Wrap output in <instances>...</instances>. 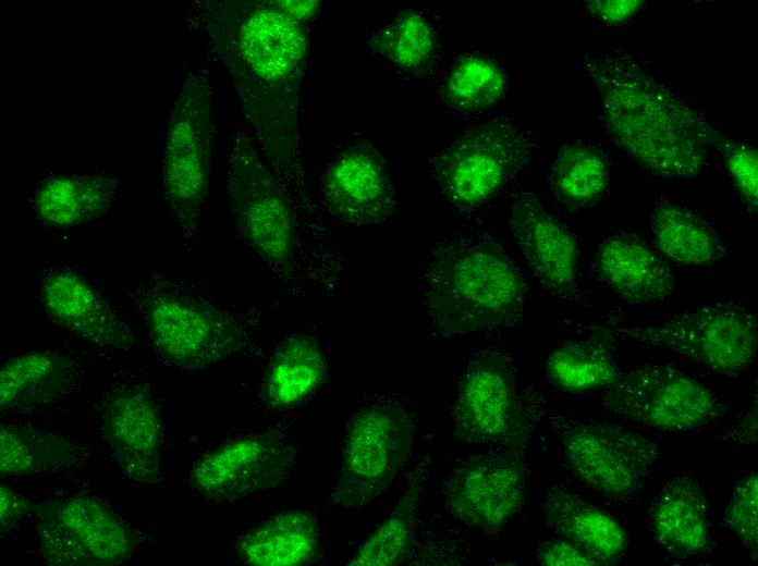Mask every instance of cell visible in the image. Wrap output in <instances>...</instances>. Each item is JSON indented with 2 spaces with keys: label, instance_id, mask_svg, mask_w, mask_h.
<instances>
[{
  "label": "cell",
  "instance_id": "obj_35",
  "mask_svg": "<svg viewBox=\"0 0 758 566\" xmlns=\"http://www.w3.org/2000/svg\"><path fill=\"white\" fill-rule=\"evenodd\" d=\"M731 181L748 212L758 207V153L743 140L730 138L719 150Z\"/></svg>",
  "mask_w": 758,
  "mask_h": 566
},
{
  "label": "cell",
  "instance_id": "obj_23",
  "mask_svg": "<svg viewBox=\"0 0 758 566\" xmlns=\"http://www.w3.org/2000/svg\"><path fill=\"white\" fill-rule=\"evenodd\" d=\"M118 189L119 179L107 173L53 175L40 183L33 208L44 225L69 230L106 214Z\"/></svg>",
  "mask_w": 758,
  "mask_h": 566
},
{
  "label": "cell",
  "instance_id": "obj_7",
  "mask_svg": "<svg viewBox=\"0 0 758 566\" xmlns=\"http://www.w3.org/2000/svg\"><path fill=\"white\" fill-rule=\"evenodd\" d=\"M283 184L252 137L230 140L227 195L239 233L253 253L279 274L291 273L296 258V227Z\"/></svg>",
  "mask_w": 758,
  "mask_h": 566
},
{
  "label": "cell",
  "instance_id": "obj_6",
  "mask_svg": "<svg viewBox=\"0 0 758 566\" xmlns=\"http://www.w3.org/2000/svg\"><path fill=\"white\" fill-rule=\"evenodd\" d=\"M609 332L726 376L748 368L758 348L756 315L728 297L710 299L659 322L615 324Z\"/></svg>",
  "mask_w": 758,
  "mask_h": 566
},
{
  "label": "cell",
  "instance_id": "obj_21",
  "mask_svg": "<svg viewBox=\"0 0 758 566\" xmlns=\"http://www.w3.org/2000/svg\"><path fill=\"white\" fill-rule=\"evenodd\" d=\"M650 520L655 541L670 556L692 558L711 551L707 497L695 473H678L664 484Z\"/></svg>",
  "mask_w": 758,
  "mask_h": 566
},
{
  "label": "cell",
  "instance_id": "obj_20",
  "mask_svg": "<svg viewBox=\"0 0 758 566\" xmlns=\"http://www.w3.org/2000/svg\"><path fill=\"white\" fill-rule=\"evenodd\" d=\"M591 269L599 282L632 305L667 300L675 288L673 272L661 254L633 233L604 238L596 248Z\"/></svg>",
  "mask_w": 758,
  "mask_h": 566
},
{
  "label": "cell",
  "instance_id": "obj_12",
  "mask_svg": "<svg viewBox=\"0 0 758 566\" xmlns=\"http://www.w3.org/2000/svg\"><path fill=\"white\" fill-rule=\"evenodd\" d=\"M531 415L504 355L487 352L469 361L453 409L457 440L512 450L523 447L533 435Z\"/></svg>",
  "mask_w": 758,
  "mask_h": 566
},
{
  "label": "cell",
  "instance_id": "obj_19",
  "mask_svg": "<svg viewBox=\"0 0 758 566\" xmlns=\"http://www.w3.org/2000/svg\"><path fill=\"white\" fill-rule=\"evenodd\" d=\"M39 295L51 320L93 345L120 350L135 345L130 327L78 273L49 271L41 280Z\"/></svg>",
  "mask_w": 758,
  "mask_h": 566
},
{
  "label": "cell",
  "instance_id": "obj_38",
  "mask_svg": "<svg viewBox=\"0 0 758 566\" xmlns=\"http://www.w3.org/2000/svg\"><path fill=\"white\" fill-rule=\"evenodd\" d=\"M32 508L30 502L4 483L0 484V531L15 528Z\"/></svg>",
  "mask_w": 758,
  "mask_h": 566
},
{
  "label": "cell",
  "instance_id": "obj_40",
  "mask_svg": "<svg viewBox=\"0 0 758 566\" xmlns=\"http://www.w3.org/2000/svg\"><path fill=\"white\" fill-rule=\"evenodd\" d=\"M273 5L281 12L297 22L308 25L311 20L318 14L321 7L320 1H289V0H271Z\"/></svg>",
  "mask_w": 758,
  "mask_h": 566
},
{
  "label": "cell",
  "instance_id": "obj_26",
  "mask_svg": "<svg viewBox=\"0 0 758 566\" xmlns=\"http://www.w3.org/2000/svg\"><path fill=\"white\" fill-rule=\"evenodd\" d=\"M650 225L661 256L680 267H710L726 257V247L718 232L686 207L660 198Z\"/></svg>",
  "mask_w": 758,
  "mask_h": 566
},
{
  "label": "cell",
  "instance_id": "obj_11",
  "mask_svg": "<svg viewBox=\"0 0 758 566\" xmlns=\"http://www.w3.org/2000/svg\"><path fill=\"white\" fill-rule=\"evenodd\" d=\"M602 407L612 416L662 432L697 430L729 411L702 383L662 364H645L621 371L602 390Z\"/></svg>",
  "mask_w": 758,
  "mask_h": 566
},
{
  "label": "cell",
  "instance_id": "obj_13",
  "mask_svg": "<svg viewBox=\"0 0 758 566\" xmlns=\"http://www.w3.org/2000/svg\"><path fill=\"white\" fill-rule=\"evenodd\" d=\"M40 556L54 566L120 565L136 552L134 531L105 502L88 494L53 500L37 509Z\"/></svg>",
  "mask_w": 758,
  "mask_h": 566
},
{
  "label": "cell",
  "instance_id": "obj_30",
  "mask_svg": "<svg viewBox=\"0 0 758 566\" xmlns=\"http://www.w3.org/2000/svg\"><path fill=\"white\" fill-rule=\"evenodd\" d=\"M372 51L413 76L428 75L437 60L438 38L429 19L406 9L393 15L369 40Z\"/></svg>",
  "mask_w": 758,
  "mask_h": 566
},
{
  "label": "cell",
  "instance_id": "obj_17",
  "mask_svg": "<svg viewBox=\"0 0 758 566\" xmlns=\"http://www.w3.org/2000/svg\"><path fill=\"white\" fill-rule=\"evenodd\" d=\"M506 219L538 283L555 297L576 299L579 268L576 236L529 192H518L511 197Z\"/></svg>",
  "mask_w": 758,
  "mask_h": 566
},
{
  "label": "cell",
  "instance_id": "obj_8",
  "mask_svg": "<svg viewBox=\"0 0 758 566\" xmlns=\"http://www.w3.org/2000/svg\"><path fill=\"white\" fill-rule=\"evenodd\" d=\"M560 435L567 471L614 504L632 503L643 493L661 451L636 430L599 418L568 420Z\"/></svg>",
  "mask_w": 758,
  "mask_h": 566
},
{
  "label": "cell",
  "instance_id": "obj_33",
  "mask_svg": "<svg viewBox=\"0 0 758 566\" xmlns=\"http://www.w3.org/2000/svg\"><path fill=\"white\" fill-rule=\"evenodd\" d=\"M420 491V487L414 484L401 496L391 514L362 544L349 565L393 566L405 559L411 547Z\"/></svg>",
  "mask_w": 758,
  "mask_h": 566
},
{
  "label": "cell",
  "instance_id": "obj_31",
  "mask_svg": "<svg viewBox=\"0 0 758 566\" xmlns=\"http://www.w3.org/2000/svg\"><path fill=\"white\" fill-rule=\"evenodd\" d=\"M76 451L65 438L33 428L0 426V471L25 477L71 467Z\"/></svg>",
  "mask_w": 758,
  "mask_h": 566
},
{
  "label": "cell",
  "instance_id": "obj_5",
  "mask_svg": "<svg viewBox=\"0 0 758 566\" xmlns=\"http://www.w3.org/2000/svg\"><path fill=\"white\" fill-rule=\"evenodd\" d=\"M212 133L211 84L203 66L188 74L170 110L161 159V196L185 245L207 202Z\"/></svg>",
  "mask_w": 758,
  "mask_h": 566
},
{
  "label": "cell",
  "instance_id": "obj_14",
  "mask_svg": "<svg viewBox=\"0 0 758 566\" xmlns=\"http://www.w3.org/2000/svg\"><path fill=\"white\" fill-rule=\"evenodd\" d=\"M296 450L282 433L239 436L203 454L192 466L190 485L203 497L227 503L260 493L288 480Z\"/></svg>",
  "mask_w": 758,
  "mask_h": 566
},
{
  "label": "cell",
  "instance_id": "obj_36",
  "mask_svg": "<svg viewBox=\"0 0 758 566\" xmlns=\"http://www.w3.org/2000/svg\"><path fill=\"white\" fill-rule=\"evenodd\" d=\"M537 562L546 566H596L588 554L562 538L543 542L537 550Z\"/></svg>",
  "mask_w": 758,
  "mask_h": 566
},
{
  "label": "cell",
  "instance_id": "obj_10",
  "mask_svg": "<svg viewBox=\"0 0 758 566\" xmlns=\"http://www.w3.org/2000/svg\"><path fill=\"white\" fill-rule=\"evenodd\" d=\"M535 142L505 116L464 132L433 159L432 172L444 198L463 210L478 207L530 160Z\"/></svg>",
  "mask_w": 758,
  "mask_h": 566
},
{
  "label": "cell",
  "instance_id": "obj_4",
  "mask_svg": "<svg viewBox=\"0 0 758 566\" xmlns=\"http://www.w3.org/2000/svg\"><path fill=\"white\" fill-rule=\"evenodd\" d=\"M157 355L184 370H200L239 352L246 334L230 312L187 292L172 281L154 276L132 291Z\"/></svg>",
  "mask_w": 758,
  "mask_h": 566
},
{
  "label": "cell",
  "instance_id": "obj_28",
  "mask_svg": "<svg viewBox=\"0 0 758 566\" xmlns=\"http://www.w3.org/2000/svg\"><path fill=\"white\" fill-rule=\"evenodd\" d=\"M546 377L566 393L604 390L621 373L611 343L602 336L566 341L547 358Z\"/></svg>",
  "mask_w": 758,
  "mask_h": 566
},
{
  "label": "cell",
  "instance_id": "obj_34",
  "mask_svg": "<svg viewBox=\"0 0 758 566\" xmlns=\"http://www.w3.org/2000/svg\"><path fill=\"white\" fill-rule=\"evenodd\" d=\"M758 475L749 472L734 487L724 513L725 526L738 538L756 561L758 554Z\"/></svg>",
  "mask_w": 758,
  "mask_h": 566
},
{
  "label": "cell",
  "instance_id": "obj_3",
  "mask_svg": "<svg viewBox=\"0 0 758 566\" xmlns=\"http://www.w3.org/2000/svg\"><path fill=\"white\" fill-rule=\"evenodd\" d=\"M421 281L428 316L445 336L513 327L528 297L521 270L487 236L443 241L431 253Z\"/></svg>",
  "mask_w": 758,
  "mask_h": 566
},
{
  "label": "cell",
  "instance_id": "obj_25",
  "mask_svg": "<svg viewBox=\"0 0 758 566\" xmlns=\"http://www.w3.org/2000/svg\"><path fill=\"white\" fill-rule=\"evenodd\" d=\"M319 528L308 510L276 514L239 538V558L254 566H296L317 553Z\"/></svg>",
  "mask_w": 758,
  "mask_h": 566
},
{
  "label": "cell",
  "instance_id": "obj_37",
  "mask_svg": "<svg viewBox=\"0 0 758 566\" xmlns=\"http://www.w3.org/2000/svg\"><path fill=\"white\" fill-rule=\"evenodd\" d=\"M587 12L608 26L628 23L645 7L641 0H592L586 1Z\"/></svg>",
  "mask_w": 758,
  "mask_h": 566
},
{
  "label": "cell",
  "instance_id": "obj_1",
  "mask_svg": "<svg viewBox=\"0 0 758 566\" xmlns=\"http://www.w3.org/2000/svg\"><path fill=\"white\" fill-rule=\"evenodd\" d=\"M190 16L229 70L269 165L281 183L298 184L308 25L281 12L271 0L198 1Z\"/></svg>",
  "mask_w": 758,
  "mask_h": 566
},
{
  "label": "cell",
  "instance_id": "obj_16",
  "mask_svg": "<svg viewBox=\"0 0 758 566\" xmlns=\"http://www.w3.org/2000/svg\"><path fill=\"white\" fill-rule=\"evenodd\" d=\"M326 210L353 225L380 223L398 205L389 164L380 150L362 140L342 148L327 165L320 184Z\"/></svg>",
  "mask_w": 758,
  "mask_h": 566
},
{
  "label": "cell",
  "instance_id": "obj_39",
  "mask_svg": "<svg viewBox=\"0 0 758 566\" xmlns=\"http://www.w3.org/2000/svg\"><path fill=\"white\" fill-rule=\"evenodd\" d=\"M720 445L741 446L753 445L757 442V398L750 410L730 430L718 438Z\"/></svg>",
  "mask_w": 758,
  "mask_h": 566
},
{
  "label": "cell",
  "instance_id": "obj_18",
  "mask_svg": "<svg viewBox=\"0 0 758 566\" xmlns=\"http://www.w3.org/2000/svg\"><path fill=\"white\" fill-rule=\"evenodd\" d=\"M100 431L127 478L143 483L159 479L161 419L147 389L120 384L110 390L102 404Z\"/></svg>",
  "mask_w": 758,
  "mask_h": 566
},
{
  "label": "cell",
  "instance_id": "obj_27",
  "mask_svg": "<svg viewBox=\"0 0 758 566\" xmlns=\"http://www.w3.org/2000/svg\"><path fill=\"white\" fill-rule=\"evenodd\" d=\"M327 373L319 342L301 333L288 339L274 353L265 374L262 396L270 408L285 409L310 397Z\"/></svg>",
  "mask_w": 758,
  "mask_h": 566
},
{
  "label": "cell",
  "instance_id": "obj_2",
  "mask_svg": "<svg viewBox=\"0 0 758 566\" xmlns=\"http://www.w3.org/2000/svg\"><path fill=\"white\" fill-rule=\"evenodd\" d=\"M604 126L625 156L652 175L690 179L730 139L623 48L586 53Z\"/></svg>",
  "mask_w": 758,
  "mask_h": 566
},
{
  "label": "cell",
  "instance_id": "obj_15",
  "mask_svg": "<svg viewBox=\"0 0 758 566\" xmlns=\"http://www.w3.org/2000/svg\"><path fill=\"white\" fill-rule=\"evenodd\" d=\"M526 477V464L515 453L473 455L445 482L448 507L463 524L497 532L521 510Z\"/></svg>",
  "mask_w": 758,
  "mask_h": 566
},
{
  "label": "cell",
  "instance_id": "obj_9",
  "mask_svg": "<svg viewBox=\"0 0 758 566\" xmlns=\"http://www.w3.org/2000/svg\"><path fill=\"white\" fill-rule=\"evenodd\" d=\"M414 431L409 414L399 405L376 403L360 408L346 428L329 504L357 509L387 490L409 456Z\"/></svg>",
  "mask_w": 758,
  "mask_h": 566
},
{
  "label": "cell",
  "instance_id": "obj_22",
  "mask_svg": "<svg viewBox=\"0 0 758 566\" xmlns=\"http://www.w3.org/2000/svg\"><path fill=\"white\" fill-rule=\"evenodd\" d=\"M540 506L546 525L598 565L618 564L626 554L628 538L622 526L582 496L551 485L542 492Z\"/></svg>",
  "mask_w": 758,
  "mask_h": 566
},
{
  "label": "cell",
  "instance_id": "obj_29",
  "mask_svg": "<svg viewBox=\"0 0 758 566\" xmlns=\"http://www.w3.org/2000/svg\"><path fill=\"white\" fill-rule=\"evenodd\" d=\"M609 180L610 168L603 151L579 140L560 147L548 174L552 195L571 210L595 206L603 197Z\"/></svg>",
  "mask_w": 758,
  "mask_h": 566
},
{
  "label": "cell",
  "instance_id": "obj_32",
  "mask_svg": "<svg viewBox=\"0 0 758 566\" xmlns=\"http://www.w3.org/2000/svg\"><path fill=\"white\" fill-rule=\"evenodd\" d=\"M506 86V72L496 60L472 52L455 61L440 94L450 109L470 113L497 104L503 98Z\"/></svg>",
  "mask_w": 758,
  "mask_h": 566
},
{
  "label": "cell",
  "instance_id": "obj_24",
  "mask_svg": "<svg viewBox=\"0 0 758 566\" xmlns=\"http://www.w3.org/2000/svg\"><path fill=\"white\" fill-rule=\"evenodd\" d=\"M75 380V366L53 352H29L7 359L0 369V410L27 413L63 397Z\"/></svg>",
  "mask_w": 758,
  "mask_h": 566
}]
</instances>
